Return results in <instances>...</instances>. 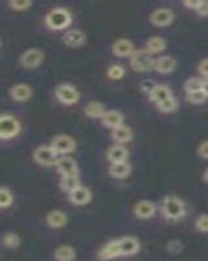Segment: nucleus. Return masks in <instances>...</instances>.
Returning a JSON list of instances; mask_svg holds the SVG:
<instances>
[{
    "label": "nucleus",
    "mask_w": 208,
    "mask_h": 261,
    "mask_svg": "<svg viewBox=\"0 0 208 261\" xmlns=\"http://www.w3.org/2000/svg\"><path fill=\"white\" fill-rule=\"evenodd\" d=\"M161 211L163 214L169 220H179L186 214L184 202L179 197L174 195L165 196L161 202Z\"/></svg>",
    "instance_id": "1"
},
{
    "label": "nucleus",
    "mask_w": 208,
    "mask_h": 261,
    "mask_svg": "<svg viewBox=\"0 0 208 261\" xmlns=\"http://www.w3.org/2000/svg\"><path fill=\"white\" fill-rule=\"evenodd\" d=\"M46 25L53 30H62L68 27L72 21V16L67 8L57 7L50 9L45 17Z\"/></svg>",
    "instance_id": "2"
},
{
    "label": "nucleus",
    "mask_w": 208,
    "mask_h": 261,
    "mask_svg": "<svg viewBox=\"0 0 208 261\" xmlns=\"http://www.w3.org/2000/svg\"><path fill=\"white\" fill-rule=\"evenodd\" d=\"M21 130L18 119L12 114H2L0 115V137L2 140H9L17 136Z\"/></svg>",
    "instance_id": "3"
},
{
    "label": "nucleus",
    "mask_w": 208,
    "mask_h": 261,
    "mask_svg": "<svg viewBox=\"0 0 208 261\" xmlns=\"http://www.w3.org/2000/svg\"><path fill=\"white\" fill-rule=\"evenodd\" d=\"M153 63H155V59H152L151 54L146 48L144 50L143 48L135 50L130 57L131 67L137 72H146L153 68Z\"/></svg>",
    "instance_id": "4"
},
{
    "label": "nucleus",
    "mask_w": 208,
    "mask_h": 261,
    "mask_svg": "<svg viewBox=\"0 0 208 261\" xmlns=\"http://www.w3.org/2000/svg\"><path fill=\"white\" fill-rule=\"evenodd\" d=\"M33 157L36 160V162H38L39 165H43V166H51V165H57L58 160L60 157H58V153L53 149L51 145H39L34 149L33 151Z\"/></svg>",
    "instance_id": "5"
},
{
    "label": "nucleus",
    "mask_w": 208,
    "mask_h": 261,
    "mask_svg": "<svg viewBox=\"0 0 208 261\" xmlns=\"http://www.w3.org/2000/svg\"><path fill=\"white\" fill-rule=\"evenodd\" d=\"M55 95L62 103L64 105H74L80 99V93L71 84H59L55 88Z\"/></svg>",
    "instance_id": "6"
},
{
    "label": "nucleus",
    "mask_w": 208,
    "mask_h": 261,
    "mask_svg": "<svg viewBox=\"0 0 208 261\" xmlns=\"http://www.w3.org/2000/svg\"><path fill=\"white\" fill-rule=\"evenodd\" d=\"M18 60H20V64L25 68H36L43 60V51L37 47L27 48L21 54Z\"/></svg>",
    "instance_id": "7"
},
{
    "label": "nucleus",
    "mask_w": 208,
    "mask_h": 261,
    "mask_svg": "<svg viewBox=\"0 0 208 261\" xmlns=\"http://www.w3.org/2000/svg\"><path fill=\"white\" fill-rule=\"evenodd\" d=\"M51 146L58 154H65V153H71L76 148V141L72 139L70 135H57L51 140Z\"/></svg>",
    "instance_id": "8"
},
{
    "label": "nucleus",
    "mask_w": 208,
    "mask_h": 261,
    "mask_svg": "<svg viewBox=\"0 0 208 261\" xmlns=\"http://www.w3.org/2000/svg\"><path fill=\"white\" fill-rule=\"evenodd\" d=\"M149 20L156 27H167V25L172 24L174 20V12L167 7H158L152 11V13L149 15Z\"/></svg>",
    "instance_id": "9"
},
{
    "label": "nucleus",
    "mask_w": 208,
    "mask_h": 261,
    "mask_svg": "<svg viewBox=\"0 0 208 261\" xmlns=\"http://www.w3.org/2000/svg\"><path fill=\"white\" fill-rule=\"evenodd\" d=\"M156 211H157V206L151 200H140L134 206L135 216L139 218H151L155 216Z\"/></svg>",
    "instance_id": "10"
},
{
    "label": "nucleus",
    "mask_w": 208,
    "mask_h": 261,
    "mask_svg": "<svg viewBox=\"0 0 208 261\" xmlns=\"http://www.w3.org/2000/svg\"><path fill=\"white\" fill-rule=\"evenodd\" d=\"M85 33L80 29H70L63 34V42L70 47H79L85 43Z\"/></svg>",
    "instance_id": "11"
},
{
    "label": "nucleus",
    "mask_w": 208,
    "mask_h": 261,
    "mask_svg": "<svg viewBox=\"0 0 208 261\" xmlns=\"http://www.w3.org/2000/svg\"><path fill=\"white\" fill-rule=\"evenodd\" d=\"M33 94V90L28 84L18 83L9 88V95L17 102L28 101Z\"/></svg>",
    "instance_id": "12"
},
{
    "label": "nucleus",
    "mask_w": 208,
    "mask_h": 261,
    "mask_svg": "<svg viewBox=\"0 0 208 261\" xmlns=\"http://www.w3.org/2000/svg\"><path fill=\"white\" fill-rule=\"evenodd\" d=\"M119 256H122V249H121L119 239L107 242L104 246V248L98 253V257L102 258V260H111V258H117Z\"/></svg>",
    "instance_id": "13"
},
{
    "label": "nucleus",
    "mask_w": 208,
    "mask_h": 261,
    "mask_svg": "<svg viewBox=\"0 0 208 261\" xmlns=\"http://www.w3.org/2000/svg\"><path fill=\"white\" fill-rule=\"evenodd\" d=\"M90 199H92V191L83 184L70 192V200L75 205H85L90 201Z\"/></svg>",
    "instance_id": "14"
},
{
    "label": "nucleus",
    "mask_w": 208,
    "mask_h": 261,
    "mask_svg": "<svg viewBox=\"0 0 208 261\" xmlns=\"http://www.w3.org/2000/svg\"><path fill=\"white\" fill-rule=\"evenodd\" d=\"M119 243H121V249H122V256H132L139 252L140 242L137 238L127 235V237L121 238Z\"/></svg>",
    "instance_id": "15"
},
{
    "label": "nucleus",
    "mask_w": 208,
    "mask_h": 261,
    "mask_svg": "<svg viewBox=\"0 0 208 261\" xmlns=\"http://www.w3.org/2000/svg\"><path fill=\"white\" fill-rule=\"evenodd\" d=\"M177 62L176 59L170 55H163V57H158L155 59L153 63V68L156 69L160 73H170L176 69Z\"/></svg>",
    "instance_id": "16"
},
{
    "label": "nucleus",
    "mask_w": 208,
    "mask_h": 261,
    "mask_svg": "<svg viewBox=\"0 0 208 261\" xmlns=\"http://www.w3.org/2000/svg\"><path fill=\"white\" fill-rule=\"evenodd\" d=\"M111 50H113L114 55H117V57L125 58V57H131L132 53L135 51V48H134V45H132V42H131L130 39L119 38L113 43Z\"/></svg>",
    "instance_id": "17"
},
{
    "label": "nucleus",
    "mask_w": 208,
    "mask_h": 261,
    "mask_svg": "<svg viewBox=\"0 0 208 261\" xmlns=\"http://www.w3.org/2000/svg\"><path fill=\"white\" fill-rule=\"evenodd\" d=\"M106 157L111 163L123 162V161H127L128 150L123 144H114L107 148Z\"/></svg>",
    "instance_id": "18"
},
{
    "label": "nucleus",
    "mask_w": 208,
    "mask_h": 261,
    "mask_svg": "<svg viewBox=\"0 0 208 261\" xmlns=\"http://www.w3.org/2000/svg\"><path fill=\"white\" fill-rule=\"evenodd\" d=\"M101 120H102V124L106 125L107 128H111V129H114V128H117V127H119V125L123 124V120H125V118H123V114L121 113V111L106 110L105 111L104 115H102Z\"/></svg>",
    "instance_id": "19"
},
{
    "label": "nucleus",
    "mask_w": 208,
    "mask_h": 261,
    "mask_svg": "<svg viewBox=\"0 0 208 261\" xmlns=\"http://www.w3.org/2000/svg\"><path fill=\"white\" fill-rule=\"evenodd\" d=\"M55 166L60 175H70L78 172V163L71 157H60Z\"/></svg>",
    "instance_id": "20"
},
{
    "label": "nucleus",
    "mask_w": 208,
    "mask_h": 261,
    "mask_svg": "<svg viewBox=\"0 0 208 261\" xmlns=\"http://www.w3.org/2000/svg\"><path fill=\"white\" fill-rule=\"evenodd\" d=\"M172 90H170L169 86L163 85V84H157V85L155 86V89L152 90L151 94H149L148 97L152 102H155L156 105H158L160 102L165 101V99H168L169 97H172Z\"/></svg>",
    "instance_id": "21"
},
{
    "label": "nucleus",
    "mask_w": 208,
    "mask_h": 261,
    "mask_svg": "<svg viewBox=\"0 0 208 261\" xmlns=\"http://www.w3.org/2000/svg\"><path fill=\"white\" fill-rule=\"evenodd\" d=\"M131 172V165L127 161L123 162H114L109 167V174L117 179H123Z\"/></svg>",
    "instance_id": "22"
},
{
    "label": "nucleus",
    "mask_w": 208,
    "mask_h": 261,
    "mask_svg": "<svg viewBox=\"0 0 208 261\" xmlns=\"http://www.w3.org/2000/svg\"><path fill=\"white\" fill-rule=\"evenodd\" d=\"M111 137L117 144H125L132 139V129L128 125H119L111 130Z\"/></svg>",
    "instance_id": "23"
},
{
    "label": "nucleus",
    "mask_w": 208,
    "mask_h": 261,
    "mask_svg": "<svg viewBox=\"0 0 208 261\" xmlns=\"http://www.w3.org/2000/svg\"><path fill=\"white\" fill-rule=\"evenodd\" d=\"M68 218H67V214L62 211H51L48 213V217H46V222L50 227L54 228H59L63 227V226L67 223Z\"/></svg>",
    "instance_id": "24"
},
{
    "label": "nucleus",
    "mask_w": 208,
    "mask_h": 261,
    "mask_svg": "<svg viewBox=\"0 0 208 261\" xmlns=\"http://www.w3.org/2000/svg\"><path fill=\"white\" fill-rule=\"evenodd\" d=\"M167 48V39L161 36H153L147 39L146 42V50L149 54H157L161 53Z\"/></svg>",
    "instance_id": "25"
},
{
    "label": "nucleus",
    "mask_w": 208,
    "mask_h": 261,
    "mask_svg": "<svg viewBox=\"0 0 208 261\" xmlns=\"http://www.w3.org/2000/svg\"><path fill=\"white\" fill-rule=\"evenodd\" d=\"M105 111V105L100 101H90L84 106V114L88 118H102Z\"/></svg>",
    "instance_id": "26"
},
{
    "label": "nucleus",
    "mask_w": 208,
    "mask_h": 261,
    "mask_svg": "<svg viewBox=\"0 0 208 261\" xmlns=\"http://www.w3.org/2000/svg\"><path fill=\"white\" fill-rule=\"evenodd\" d=\"M54 257L58 261H74L76 257V251L68 244H63L54 251Z\"/></svg>",
    "instance_id": "27"
},
{
    "label": "nucleus",
    "mask_w": 208,
    "mask_h": 261,
    "mask_svg": "<svg viewBox=\"0 0 208 261\" xmlns=\"http://www.w3.org/2000/svg\"><path fill=\"white\" fill-rule=\"evenodd\" d=\"M79 186H81L80 178H79V174H70V175H62L60 179V188L65 192H72L75 188H78Z\"/></svg>",
    "instance_id": "28"
},
{
    "label": "nucleus",
    "mask_w": 208,
    "mask_h": 261,
    "mask_svg": "<svg viewBox=\"0 0 208 261\" xmlns=\"http://www.w3.org/2000/svg\"><path fill=\"white\" fill-rule=\"evenodd\" d=\"M13 202V193L12 191L9 190L6 186H2L0 188V206L3 209L11 206Z\"/></svg>",
    "instance_id": "29"
},
{
    "label": "nucleus",
    "mask_w": 208,
    "mask_h": 261,
    "mask_svg": "<svg viewBox=\"0 0 208 261\" xmlns=\"http://www.w3.org/2000/svg\"><path fill=\"white\" fill-rule=\"evenodd\" d=\"M203 84H204V80H200L199 77H190L189 80H186V83H184V92H200V90H203Z\"/></svg>",
    "instance_id": "30"
},
{
    "label": "nucleus",
    "mask_w": 208,
    "mask_h": 261,
    "mask_svg": "<svg viewBox=\"0 0 208 261\" xmlns=\"http://www.w3.org/2000/svg\"><path fill=\"white\" fill-rule=\"evenodd\" d=\"M157 107L164 113H173V111H176L178 109V101H177V98L174 95H172V97H169L165 101L160 102Z\"/></svg>",
    "instance_id": "31"
},
{
    "label": "nucleus",
    "mask_w": 208,
    "mask_h": 261,
    "mask_svg": "<svg viewBox=\"0 0 208 261\" xmlns=\"http://www.w3.org/2000/svg\"><path fill=\"white\" fill-rule=\"evenodd\" d=\"M21 243V239L16 232H6L3 235V244L8 248H17Z\"/></svg>",
    "instance_id": "32"
},
{
    "label": "nucleus",
    "mask_w": 208,
    "mask_h": 261,
    "mask_svg": "<svg viewBox=\"0 0 208 261\" xmlns=\"http://www.w3.org/2000/svg\"><path fill=\"white\" fill-rule=\"evenodd\" d=\"M107 76L113 80H119L125 76V68L121 64H113L107 68Z\"/></svg>",
    "instance_id": "33"
},
{
    "label": "nucleus",
    "mask_w": 208,
    "mask_h": 261,
    "mask_svg": "<svg viewBox=\"0 0 208 261\" xmlns=\"http://www.w3.org/2000/svg\"><path fill=\"white\" fill-rule=\"evenodd\" d=\"M186 98H188V101L191 102V103H203V102L207 99V95H205V93L203 92V90H200V92H194V93H188V95H186Z\"/></svg>",
    "instance_id": "34"
},
{
    "label": "nucleus",
    "mask_w": 208,
    "mask_h": 261,
    "mask_svg": "<svg viewBox=\"0 0 208 261\" xmlns=\"http://www.w3.org/2000/svg\"><path fill=\"white\" fill-rule=\"evenodd\" d=\"M8 6L16 11H24L32 6V2L29 0H9Z\"/></svg>",
    "instance_id": "35"
},
{
    "label": "nucleus",
    "mask_w": 208,
    "mask_h": 261,
    "mask_svg": "<svg viewBox=\"0 0 208 261\" xmlns=\"http://www.w3.org/2000/svg\"><path fill=\"white\" fill-rule=\"evenodd\" d=\"M195 227L200 232H208V214H200L195 221Z\"/></svg>",
    "instance_id": "36"
},
{
    "label": "nucleus",
    "mask_w": 208,
    "mask_h": 261,
    "mask_svg": "<svg viewBox=\"0 0 208 261\" xmlns=\"http://www.w3.org/2000/svg\"><path fill=\"white\" fill-rule=\"evenodd\" d=\"M167 249L170 253L177 255V253H181V251L183 249V244L179 241H177V239H173V241H170L169 243L167 244Z\"/></svg>",
    "instance_id": "37"
},
{
    "label": "nucleus",
    "mask_w": 208,
    "mask_h": 261,
    "mask_svg": "<svg viewBox=\"0 0 208 261\" xmlns=\"http://www.w3.org/2000/svg\"><path fill=\"white\" fill-rule=\"evenodd\" d=\"M157 85L156 83H153L152 80H144L142 81V84H140V88H142V90H143L144 93H147V94H151V92L153 89H155V86Z\"/></svg>",
    "instance_id": "38"
},
{
    "label": "nucleus",
    "mask_w": 208,
    "mask_h": 261,
    "mask_svg": "<svg viewBox=\"0 0 208 261\" xmlns=\"http://www.w3.org/2000/svg\"><path fill=\"white\" fill-rule=\"evenodd\" d=\"M198 155L204 160H208V140L207 141H203L199 146H198Z\"/></svg>",
    "instance_id": "39"
},
{
    "label": "nucleus",
    "mask_w": 208,
    "mask_h": 261,
    "mask_svg": "<svg viewBox=\"0 0 208 261\" xmlns=\"http://www.w3.org/2000/svg\"><path fill=\"white\" fill-rule=\"evenodd\" d=\"M198 71H199V73H202L203 76L208 77V58H205V59H203L202 62L199 63V65H198Z\"/></svg>",
    "instance_id": "40"
},
{
    "label": "nucleus",
    "mask_w": 208,
    "mask_h": 261,
    "mask_svg": "<svg viewBox=\"0 0 208 261\" xmlns=\"http://www.w3.org/2000/svg\"><path fill=\"white\" fill-rule=\"evenodd\" d=\"M196 12L199 13L200 16H208V2H200Z\"/></svg>",
    "instance_id": "41"
},
{
    "label": "nucleus",
    "mask_w": 208,
    "mask_h": 261,
    "mask_svg": "<svg viewBox=\"0 0 208 261\" xmlns=\"http://www.w3.org/2000/svg\"><path fill=\"white\" fill-rule=\"evenodd\" d=\"M200 2H202V0H184L183 4L188 7V8L195 9L196 11V9H198V7H199Z\"/></svg>",
    "instance_id": "42"
},
{
    "label": "nucleus",
    "mask_w": 208,
    "mask_h": 261,
    "mask_svg": "<svg viewBox=\"0 0 208 261\" xmlns=\"http://www.w3.org/2000/svg\"><path fill=\"white\" fill-rule=\"evenodd\" d=\"M203 92H204L205 95L208 97V79L207 80H204V84H203Z\"/></svg>",
    "instance_id": "43"
},
{
    "label": "nucleus",
    "mask_w": 208,
    "mask_h": 261,
    "mask_svg": "<svg viewBox=\"0 0 208 261\" xmlns=\"http://www.w3.org/2000/svg\"><path fill=\"white\" fill-rule=\"evenodd\" d=\"M203 179L208 183V169H205L204 172H203Z\"/></svg>",
    "instance_id": "44"
}]
</instances>
